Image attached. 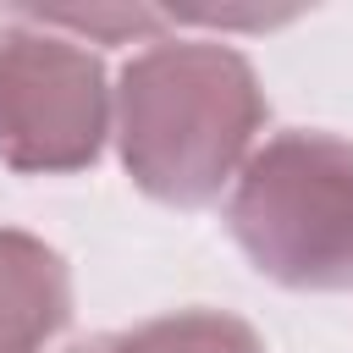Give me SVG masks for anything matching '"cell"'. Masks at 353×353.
Segmentation results:
<instances>
[{
  "mask_svg": "<svg viewBox=\"0 0 353 353\" xmlns=\"http://www.w3.org/2000/svg\"><path fill=\"white\" fill-rule=\"evenodd\" d=\"M72 314V276L61 254L28 232L0 226V353H44Z\"/></svg>",
  "mask_w": 353,
  "mask_h": 353,
  "instance_id": "4",
  "label": "cell"
},
{
  "mask_svg": "<svg viewBox=\"0 0 353 353\" xmlns=\"http://www.w3.org/2000/svg\"><path fill=\"white\" fill-rule=\"evenodd\" d=\"M110 110L127 176L176 210H199L237 182L265 127L254 66L210 39H154L121 66Z\"/></svg>",
  "mask_w": 353,
  "mask_h": 353,
  "instance_id": "1",
  "label": "cell"
},
{
  "mask_svg": "<svg viewBox=\"0 0 353 353\" xmlns=\"http://www.w3.org/2000/svg\"><path fill=\"white\" fill-rule=\"evenodd\" d=\"M110 77L94 50L22 17L0 28V165L61 176L99 160Z\"/></svg>",
  "mask_w": 353,
  "mask_h": 353,
  "instance_id": "3",
  "label": "cell"
},
{
  "mask_svg": "<svg viewBox=\"0 0 353 353\" xmlns=\"http://www.w3.org/2000/svg\"><path fill=\"white\" fill-rule=\"evenodd\" d=\"M226 226L259 276L298 292L353 287V143L276 132L237 171Z\"/></svg>",
  "mask_w": 353,
  "mask_h": 353,
  "instance_id": "2",
  "label": "cell"
},
{
  "mask_svg": "<svg viewBox=\"0 0 353 353\" xmlns=\"http://www.w3.org/2000/svg\"><path fill=\"white\" fill-rule=\"evenodd\" d=\"M33 22L44 28H66V33H88V39H127V33H160L165 17L160 11H33Z\"/></svg>",
  "mask_w": 353,
  "mask_h": 353,
  "instance_id": "6",
  "label": "cell"
},
{
  "mask_svg": "<svg viewBox=\"0 0 353 353\" xmlns=\"http://www.w3.org/2000/svg\"><path fill=\"white\" fill-rule=\"evenodd\" d=\"M77 353H265V342L254 336L248 320H237L226 309H176V314L143 320L132 331L99 336Z\"/></svg>",
  "mask_w": 353,
  "mask_h": 353,
  "instance_id": "5",
  "label": "cell"
}]
</instances>
